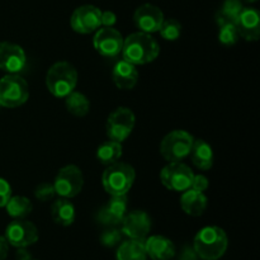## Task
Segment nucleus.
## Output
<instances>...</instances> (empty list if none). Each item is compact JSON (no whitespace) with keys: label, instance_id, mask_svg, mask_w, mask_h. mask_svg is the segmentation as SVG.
I'll return each mask as SVG.
<instances>
[{"label":"nucleus","instance_id":"f257e3e1","mask_svg":"<svg viewBox=\"0 0 260 260\" xmlns=\"http://www.w3.org/2000/svg\"><path fill=\"white\" fill-rule=\"evenodd\" d=\"M121 53L123 60L132 65H146L156 60L160 46L150 33L140 30L124 38Z\"/></svg>","mask_w":260,"mask_h":260},{"label":"nucleus","instance_id":"f03ea898","mask_svg":"<svg viewBox=\"0 0 260 260\" xmlns=\"http://www.w3.org/2000/svg\"><path fill=\"white\" fill-rule=\"evenodd\" d=\"M229 246V238L225 230L218 226H206L201 229L193 240V249L198 258L203 260H218L225 255Z\"/></svg>","mask_w":260,"mask_h":260},{"label":"nucleus","instance_id":"7ed1b4c3","mask_svg":"<svg viewBox=\"0 0 260 260\" xmlns=\"http://www.w3.org/2000/svg\"><path fill=\"white\" fill-rule=\"evenodd\" d=\"M78 71L68 61L55 62L46 74V86L56 98H65L78 85Z\"/></svg>","mask_w":260,"mask_h":260},{"label":"nucleus","instance_id":"20e7f679","mask_svg":"<svg viewBox=\"0 0 260 260\" xmlns=\"http://www.w3.org/2000/svg\"><path fill=\"white\" fill-rule=\"evenodd\" d=\"M136 179L134 167L127 162L117 161L107 167L102 175V184L109 196H127Z\"/></svg>","mask_w":260,"mask_h":260},{"label":"nucleus","instance_id":"39448f33","mask_svg":"<svg viewBox=\"0 0 260 260\" xmlns=\"http://www.w3.org/2000/svg\"><path fill=\"white\" fill-rule=\"evenodd\" d=\"M29 98V88L19 74H7L0 79V106L17 108Z\"/></svg>","mask_w":260,"mask_h":260},{"label":"nucleus","instance_id":"423d86ee","mask_svg":"<svg viewBox=\"0 0 260 260\" xmlns=\"http://www.w3.org/2000/svg\"><path fill=\"white\" fill-rule=\"evenodd\" d=\"M194 137L184 129H174L169 132L160 142V154L168 162L183 161L192 150Z\"/></svg>","mask_w":260,"mask_h":260},{"label":"nucleus","instance_id":"0eeeda50","mask_svg":"<svg viewBox=\"0 0 260 260\" xmlns=\"http://www.w3.org/2000/svg\"><path fill=\"white\" fill-rule=\"evenodd\" d=\"M193 170L183 161L168 162L160 172V180L167 189L183 193L189 189L193 180Z\"/></svg>","mask_w":260,"mask_h":260},{"label":"nucleus","instance_id":"6e6552de","mask_svg":"<svg viewBox=\"0 0 260 260\" xmlns=\"http://www.w3.org/2000/svg\"><path fill=\"white\" fill-rule=\"evenodd\" d=\"M136 123L135 113L128 107H118L107 118L106 131L109 140L123 142L132 134Z\"/></svg>","mask_w":260,"mask_h":260},{"label":"nucleus","instance_id":"1a4fd4ad","mask_svg":"<svg viewBox=\"0 0 260 260\" xmlns=\"http://www.w3.org/2000/svg\"><path fill=\"white\" fill-rule=\"evenodd\" d=\"M53 189L62 198H74L81 192L84 187V175L76 165H66L58 170L53 180Z\"/></svg>","mask_w":260,"mask_h":260},{"label":"nucleus","instance_id":"9d476101","mask_svg":"<svg viewBox=\"0 0 260 260\" xmlns=\"http://www.w3.org/2000/svg\"><path fill=\"white\" fill-rule=\"evenodd\" d=\"M38 238H40L38 229L36 228L35 223L27 221L25 218L12 221L5 229V239L9 245L14 248H27L37 243Z\"/></svg>","mask_w":260,"mask_h":260},{"label":"nucleus","instance_id":"9b49d317","mask_svg":"<svg viewBox=\"0 0 260 260\" xmlns=\"http://www.w3.org/2000/svg\"><path fill=\"white\" fill-rule=\"evenodd\" d=\"M124 38L113 27H101L95 30L93 46L96 52L107 58L117 57L122 52Z\"/></svg>","mask_w":260,"mask_h":260},{"label":"nucleus","instance_id":"f8f14e48","mask_svg":"<svg viewBox=\"0 0 260 260\" xmlns=\"http://www.w3.org/2000/svg\"><path fill=\"white\" fill-rule=\"evenodd\" d=\"M102 10L95 5H81L71 14L70 24L76 33L89 35L98 30L101 25Z\"/></svg>","mask_w":260,"mask_h":260},{"label":"nucleus","instance_id":"ddd939ff","mask_svg":"<svg viewBox=\"0 0 260 260\" xmlns=\"http://www.w3.org/2000/svg\"><path fill=\"white\" fill-rule=\"evenodd\" d=\"M121 231L128 239L145 240L151 230V218L145 211H131L122 220Z\"/></svg>","mask_w":260,"mask_h":260},{"label":"nucleus","instance_id":"4468645a","mask_svg":"<svg viewBox=\"0 0 260 260\" xmlns=\"http://www.w3.org/2000/svg\"><path fill=\"white\" fill-rule=\"evenodd\" d=\"M27 63L24 50L17 43L0 42V70L8 74H19Z\"/></svg>","mask_w":260,"mask_h":260},{"label":"nucleus","instance_id":"2eb2a0df","mask_svg":"<svg viewBox=\"0 0 260 260\" xmlns=\"http://www.w3.org/2000/svg\"><path fill=\"white\" fill-rule=\"evenodd\" d=\"M134 22L141 32L151 35V33L159 32L164 22V14L156 5L142 4L135 10Z\"/></svg>","mask_w":260,"mask_h":260},{"label":"nucleus","instance_id":"dca6fc26","mask_svg":"<svg viewBox=\"0 0 260 260\" xmlns=\"http://www.w3.org/2000/svg\"><path fill=\"white\" fill-rule=\"evenodd\" d=\"M127 213V196H111L104 207L99 210L96 220L106 226H117Z\"/></svg>","mask_w":260,"mask_h":260},{"label":"nucleus","instance_id":"f3484780","mask_svg":"<svg viewBox=\"0 0 260 260\" xmlns=\"http://www.w3.org/2000/svg\"><path fill=\"white\" fill-rule=\"evenodd\" d=\"M236 28L240 37L245 41H258L260 37V15L259 12L254 8H243L238 20Z\"/></svg>","mask_w":260,"mask_h":260},{"label":"nucleus","instance_id":"a211bd4d","mask_svg":"<svg viewBox=\"0 0 260 260\" xmlns=\"http://www.w3.org/2000/svg\"><path fill=\"white\" fill-rule=\"evenodd\" d=\"M147 256L152 260H172L175 256V245L170 239L162 235H154L145 239Z\"/></svg>","mask_w":260,"mask_h":260},{"label":"nucleus","instance_id":"6ab92c4d","mask_svg":"<svg viewBox=\"0 0 260 260\" xmlns=\"http://www.w3.org/2000/svg\"><path fill=\"white\" fill-rule=\"evenodd\" d=\"M112 79L118 89L131 90L139 81V71L135 65L121 60L114 65L113 71H112Z\"/></svg>","mask_w":260,"mask_h":260},{"label":"nucleus","instance_id":"aec40b11","mask_svg":"<svg viewBox=\"0 0 260 260\" xmlns=\"http://www.w3.org/2000/svg\"><path fill=\"white\" fill-rule=\"evenodd\" d=\"M208 206L207 196L202 192H197L193 189H187L182 193L180 197V207L184 211V213L192 216V217H198L205 213L206 208Z\"/></svg>","mask_w":260,"mask_h":260},{"label":"nucleus","instance_id":"412c9836","mask_svg":"<svg viewBox=\"0 0 260 260\" xmlns=\"http://www.w3.org/2000/svg\"><path fill=\"white\" fill-rule=\"evenodd\" d=\"M192 162L200 170H210L213 167V160H215V155H213V150L208 142L205 140L198 139L193 141L192 150L189 154Z\"/></svg>","mask_w":260,"mask_h":260},{"label":"nucleus","instance_id":"4be33fe9","mask_svg":"<svg viewBox=\"0 0 260 260\" xmlns=\"http://www.w3.org/2000/svg\"><path fill=\"white\" fill-rule=\"evenodd\" d=\"M51 217L55 223L68 228V226L73 225L74 221H75V206L69 198L60 197L51 206Z\"/></svg>","mask_w":260,"mask_h":260},{"label":"nucleus","instance_id":"5701e85b","mask_svg":"<svg viewBox=\"0 0 260 260\" xmlns=\"http://www.w3.org/2000/svg\"><path fill=\"white\" fill-rule=\"evenodd\" d=\"M117 260H146L147 254L145 249V240L128 239L121 243L116 254Z\"/></svg>","mask_w":260,"mask_h":260},{"label":"nucleus","instance_id":"b1692460","mask_svg":"<svg viewBox=\"0 0 260 260\" xmlns=\"http://www.w3.org/2000/svg\"><path fill=\"white\" fill-rule=\"evenodd\" d=\"M122 155H123L122 142L113 141V140H108V141L103 142L96 149V159L101 164L106 165V167H109V165L119 161Z\"/></svg>","mask_w":260,"mask_h":260},{"label":"nucleus","instance_id":"393cba45","mask_svg":"<svg viewBox=\"0 0 260 260\" xmlns=\"http://www.w3.org/2000/svg\"><path fill=\"white\" fill-rule=\"evenodd\" d=\"M65 107L73 116L84 117L90 111V102L83 93L74 90L65 96Z\"/></svg>","mask_w":260,"mask_h":260},{"label":"nucleus","instance_id":"a878e982","mask_svg":"<svg viewBox=\"0 0 260 260\" xmlns=\"http://www.w3.org/2000/svg\"><path fill=\"white\" fill-rule=\"evenodd\" d=\"M5 208H7V212L10 217H13L14 220H19V218H25L30 215L33 205L27 197H23V196H14L13 197L12 196L5 205Z\"/></svg>","mask_w":260,"mask_h":260},{"label":"nucleus","instance_id":"bb28decb","mask_svg":"<svg viewBox=\"0 0 260 260\" xmlns=\"http://www.w3.org/2000/svg\"><path fill=\"white\" fill-rule=\"evenodd\" d=\"M243 8L244 5L241 0H225L216 14L217 25L223 24V23H236Z\"/></svg>","mask_w":260,"mask_h":260},{"label":"nucleus","instance_id":"cd10ccee","mask_svg":"<svg viewBox=\"0 0 260 260\" xmlns=\"http://www.w3.org/2000/svg\"><path fill=\"white\" fill-rule=\"evenodd\" d=\"M218 41L223 46H234L239 40V32L235 23H223L218 25Z\"/></svg>","mask_w":260,"mask_h":260},{"label":"nucleus","instance_id":"c85d7f7f","mask_svg":"<svg viewBox=\"0 0 260 260\" xmlns=\"http://www.w3.org/2000/svg\"><path fill=\"white\" fill-rule=\"evenodd\" d=\"M159 33L165 41H177L182 35V24L177 19H164Z\"/></svg>","mask_w":260,"mask_h":260},{"label":"nucleus","instance_id":"c756f323","mask_svg":"<svg viewBox=\"0 0 260 260\" xmlns=\"http://www.w3.org/2000/svg\"><path fill=\"white\" fill-rule=\"evenodd\" d=\"M122 235H123V234H122V231L118 230V229H108V230L103 231V234L101 235L102 245H104L106 248H113L117 244L121 243Z\"/></svg>","mask_w":260,"mask_h":260},{"label":"nucleus","instance_id":"7c9ffc66","mask_svg":"<svg viewBox=\"0 0 260 260\" xmlns=\"http://www.w3.org/2000/svg\"><path fill=\"white\" fill-rule=\"evenodd\" d=\"M55 194L53 184H51V183H41L35 189V197L40 202H48V201L53 200Z\"/></svg>","mask_w":260,"mask_h":260},{"label":"nucleus","instance_id":"2f4dec72","mask_svg":"<svg viewBox=\"0 0 260 260\" xmlns=\"http://www.w3.org/2000/svg\"><path fill=\"white\" fill-rule=\"evenodd\" d=\"M210 187V182H208L207 177L203 174H194L193 175L192 184H190V189L197 190V192L205 193Z\"/></svg>","mask_w":260,"mask_h":260},{"label":"nucleus","instance_id":"473e14b6","mask_svg":"<svg viewBox=\"0 0 260 260\" xmlns=\"http://www.w3.org/2000/svg\"><path fill=\"white\" fill-rule=\"evenodd\" d=\"M10 197H12V187L7 179L0 177V208L5 207Z\"/></svg>","mask_w":260,"mask_h":260},{"label":"nucleus","instance_id":"72a5a7b5","mask_svg":"<svg viewBox=\"0 0 260 260\" xmlns=\"http://www.w3.org/2000/svg\"><path fill=\"white\" fill-rule=\"evenodd\" d=\"M117 23V15L111 10H104L101 13V25L102 27H113Z\"/></svg>","mask_w":260,"mask_h":260},{"label":"nucleus","instance_id":"f704fd0d","mask_svg":"<svg viewBox=\"0 0 260 260\" xmlns=\"http://www.w3.org/2000/svg\"><path fill=\"white\" fill-rule=\"evenodd\" d=\"M9 253V243L5 236H0V260H5Z\"/></svg>","mask_w":260,"mask_h":260},{"label":"nucleus","instance_id":"c9c22d12","mask_svg":"<svg viewBox=\"0 0 260 260\" xmlns=\"http://www.w3.org/2000/svg\"><path fill=\"white\" fill-rule=\"evenodd\" d=\"M198 255L196 254L194 249H190V248H185L183 250V253L180 254V258L179 260H197Z\"/></svg>","mask_w":260,"mask_h":260},{"label":"nucleus","instance_id":"e433bc0d","mask_svg":"<svg viewBox=\"0 0 260 260\" xmlns=\"http://www.w3.org/2000/svg\"><path fill=\"white\" fill-rule=\"evenodd\" d=\"M15 260H32V255L25 248H17Z\"/></svg>","mask_w":260,"mask_h":260},{"label":"nucleus","instance_id":"4c0bfd02","mask_svg":"<svg viewBox=\"0 0 260 260\" xmlns=\"http://www.w3.org/2000/svg\"><path fill=\"white\" fill-rule=\"evenodd\" d=\"M241 2H246V3H255V2H258V0H241Z\"/></svg>","mask_w":260,"mask_h":260},{"label":"nucleus","instance_id":"58836bf2","mask_svg":"<svg viewBox=\"0 0 260 260\" xmlns=\"http://www.w3.org/2000/svg\"><path fill=\"white\" fill-rule=\"evenodd\" d=\"M0 107H2V106H0Z\"/></svg>","mask_w":260,"mask_h":260}]
</instances>
